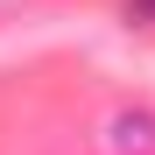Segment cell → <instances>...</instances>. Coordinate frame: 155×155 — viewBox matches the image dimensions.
I'll list each match as a JSON object with an SVG mask.
<instances>
[{"instance_id": "cell-1", "label": "cell", "mask_w": 155, "mask_h": 155, "mask_svg": "<svg viewBox=\"0 0 155 155\" xmlns=\"http://www.w3.org/2000/svg\"><path fill=\"white\" fill-rule=\"evenodd\" d=\"M127 21H155V0H127Z\"/></svg>"}]
</instances>
